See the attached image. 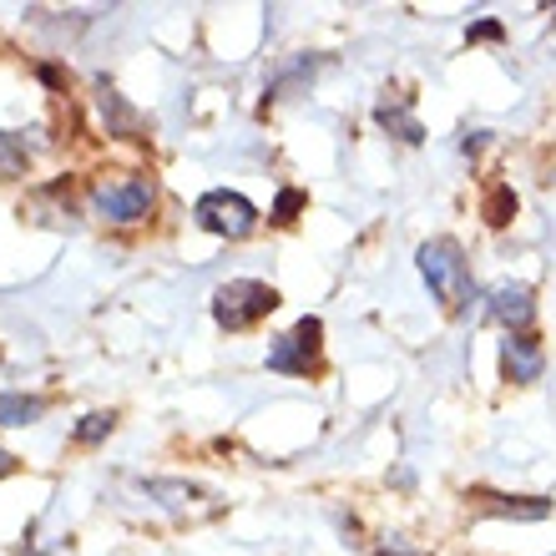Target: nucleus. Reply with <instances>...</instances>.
Masks as SVG:
<instances>
[{
	"instance_id": "f257e3e1",
	"label": "nucleus",
	"mask_w": 556,
	"mask_h": 556,
	"mask_svg": "<svg viewBox=\"0 0 556 556\" xmlns=\"http://www.w3.org/2000/svg\"><path fill=\"white\" fill-rule=\"evenodd\" d=\"M415 264H420V278L430 283V293H435L445 308H460L470 299V264L455 238H430V243H420Z\"/></svg>"
},
{
	"instance_id": "f03ea898",
	"label": "nucleus",
	"mask_w": 556,
	"mask_h": 556,
	"mask_svg": "<svg viewBox=\"0 0 556 556\" xmlns=\"http://www.w3.org/2000/svg\"><path fill=\"white\" fill-rule=\"evenodd\" d=\"M278 308V289L264 278H228L218 293H213V319L238 334V329H253L258 319H268Z\"/></svg>"
},
{
	"instance_id": "7ed1b4c3",
	"label": "nucleus",
	"mask_w": 556,
	"mask_h": 556,
	"mask_svg": "<svg viewBox=\"0 0 556 556\" xmlns=\"http://www.w3.org/2000/svg\"><path fill=\"white\" fill-rule=\"evenodd\" d=\"M192 223L213 238H249L258 228V207L243 198V192H228V188H213L192 203Z\"/></svg>"
},
{
	"instance_id": "20e7f679",
	"label": "nucleus",
	"mask_w": 556,
	"mask_h": 556,
	"mask_svg": "<svg viewBox=\"0 0 556 556\" xmlns=\"http://www.w3.org/2000/svg\"><path fill=\"white\" fill-rule=\"evenodd\" d=\"M91 203H97V213L112 223H137L152 213L157 188H152V177H117V182H97Z\"/></svg>"
},
{
	"instance_id": "39448f33",
	"label": "nucleus",
	"mask_w": 556,
	"mask_h": 556,
	"mask_svg": "<svg viewBox=\"0 0 556 556\" xmlns=\"http://www.w3.org/2000/svg\"><path fill=\"white\" fill-rule=\"evenodd\" d=\"M324 324L319 319H299L289 334L268 350V369L274 375H314L319 369V344H324Z\"/></svg>"
},
{
	"instance_id": "423d86ee",
	"label": "nucleus",
	"mask_w": 556,
	"mask_h": 556,
	"mask_svg": "<svg viewBox=\"0 0 556 556\" xmlns=\"http://www.w3.org/2000/svg\"><path fill=\"white\" fill-rule=\"evenodd\" d=\"M485 314H491L506 334H527V324L536 319V299H531L527 283H496L491 299H485Z\"/></svg>"
},
{
	"instance_id": "0eeeda50",
	"label": "nucleus",
	"mask_w": 556,
	"mask_h": 556,
	"mask_svg": "<svg viewBox=\"0 0 556 556\" xmlns=\"http://www.w3.org/2000/svg\"><path fill=\"white\" fill-rule=\"evenodd\" d=\"M501 369H506V380H516V384L542 380V344L531 334H506V344H501Z\"/></svg>"
},
{
	"instance_id": "6e6552de",
	"label": "nucleus",
	"mask_w": 556,
	"mask_h": 556,
	"mask_svg": "<svg viewBox=\"0 0 556 556\" xmlns=\"http://www.w3.org/2000/svg\"><path fill=\"white\" fill-rule=\"evenodd\" d=\"M46 415V400L41 395H0V425H36Z\"/></svg>"
},
{
	"instance_id": "1a4fd4ad",
	"label": "nucleus",
	"mask_w": 556,
	"mask_h": 556,
	"mask_svg": "<svg viewBox=\"0 0 556 556\" xmlns=\"http://www.w3.org/2000/svg\"><path fill=\"white\" fill-rule=\"evenodd\" d=\"M26 167H30V147H26V137L0 132V173L15 177V173H26Z\"/></svg>"
},
{
	"instance_id": "9d476101",
	"label": "nucleus",
	"mask_w": 556,
	"mask_h": 556,
	"mask_svg": "<svg viewBox=\"0 0 556 556\" xmlns=\"http://www.w3.org/2000/svg\"><path fill=\"white\" fill-rule=\"evenodd\" d=\"M375 117H380V127H390V132H400V137H405V142H420V122H415L410 117V112H395V106H390V102H384L380 106V112H375Z\"/></svg>"
},
{
	"instance_id": "9b49d317",
	"label": "nucleus",
	"mask_w": 556,
	"mask_h": 556,
	"mask_svg": "<svg viewBox=\"0 0 556 556\" xmlns=\"http://www.w3.org/2000/svg\"><path fill=\"white\" fill-rule=\"evenodd\" d=\"M102 435H112V415H87V420L76 425V440H81V445H91V440H102Z\"/></svg>"
},
{
	"instance_id": "f8f14e48",
	"label": "nucleus",
	"mask_w": 556,
	"mask_h": 556,
	"mask_svg": "<svg viewBox=\"0 0 556 556\" xmlns=\"http://www.w3.org/2000/svg\"><path fill=\"white\" fill-rule=\"evenodd\" d=\"M299 207H304V198H299V192H283V198H278V207H274V218L289 223V213H299Z\"/></svg>"
},
{
	"instance_id": "ddd939ff",
	"label": "nucleus",
	"mask_w": 556,
	"mask_h": 556,
	"mask_svg": "<svg viewBox=\"0 0 556 556\" xmlns=\"http://www.w3.org/2000/svg\"><path fill=\"white\" fill-rule=\"evenodd\" d=\"M11 470H15V455H11V451H0V476H11Z\"/></svg>"
},
{
	"instance_id": "4468645a",
	"label": "nucleus",
	"mask_w": 556,
	"mask_h": 556,
	"mask_svg": "<svg viewBox=\"0 0 556 556\" xmlns=\"http://www.w3.org/2000/svg\"><path fill=\"white\" fill-rule=\"evenodd\" d=\"M380 556H395V552H390V546H384V552ZM410 556H425V552H410Z\"/></svg>"
}]
</instances>
